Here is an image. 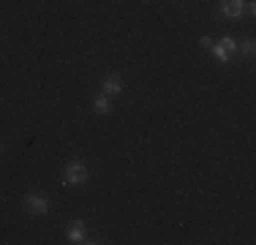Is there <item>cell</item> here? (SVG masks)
Segmentation results:
<instances>
[{"instance_id":"6da1fadb","label":"cell","mask_w":256,"mask_h":245,"mask_svg":"<svg viewBox=\"0 0 256 245\" xmlns=\"http://www.w3.org/2000/svg\"><path fill=\"white\" fill-rule=\"evenodd\" d=\"M88 177H90V172L82 161H71L68 166L63 169V180L68 182V186H82V182H88Z\"/></svg>"},{"instance_id":"7a4b0ae2","label":"cell","mask_w":256,"mask_h":245,"mask_svg":"<svg viewBox=\"0 0 256 245\" xmlns=\"http://www.w3.org/2000/svg\"><path fill=\"white\" fill-rule=\"evenodd\" d=\"M25 207L33 212V216H44V212H50V202H46V196L38 194V191H30L25 196Z\"/></svg>"},{"instance_id":"3957f363","label":"cell","mask_w":256,"mask_h":245,"mask_svg":"<svg viewBox=\"0 0 256 245\" xmlns=\"http://www.w3.org/2000/svg\"><path fill=\"white\" fill-rule=\"evenodd\" d=\"M246 14V0H224L221 3V16L226 20H240Z\"/></svg>"},{"instance_id":"277c9868","label":"cell","mask_w":256,"mask_h":245,"mask_svg":"<svg viewBox=\"0 0 256 245\" xmlns=\"http://www.w3.org/2000/svg\"><path fill=\"white\" fill-rule=\"evenodd\" d=\"M66 240L74 242V245L93 242V240H88V232H84V224H82V220H74V224H68V229H66Z\"/></svg>"},{"instance_id":"5b68a950","label":"cell","mask_w":256,"mask_h":245,"mask_svg":"<svg viewBox=\"0 0 256 245\" xmlns=\"http://www.w3.org/2000/svg\"><path fill=\"white\" fill-rule=\"evenodd\" d=\"M101 90H104V96H118L120 90H123V82H120L118 76H106L101 84Z\"/></svg>"},{"instance_id":"8992f818","label":"cell","mask_w":256,"mask_h":245,"mask_svg":"<svg viewBox=\"0 0 256 245\" xmlns=\"http://www.w3.org/2000/svg\"><path fill=\"white\" fill-rule=\"evenodd\" d=\"M93 106H96V112H98V114H109V112H112V101H109V96H98Z\"/></svg>"},{"instance_id":"52a82bcc","label":"cell","mask_w":256,"mask_h":245,"mask_svg":"<svg viewBox=\"0 0 256 245\" xmlns=\"http://www.w3.org/2000/svg\"><path fill=\"white\" fill-rule=\"evenodd\" d=\"M210 52L212 54H216V58L218 60H221V63H229V58H232V54L226 52V49H224L221 44H218V41H212V46H210Z\"/></svg>"},{"instance_id":"ba28073f","label":"cell","mask_w":256,"mask_h":245,"mask_svg":"<svg viewBox=\"0 0 256 245\" xmlns=\"http://www.w3.org/2000/svg\"><path fill=\"white\" fill-rule=\"evenodd\" d=\"M218 44H221L224 49H226L229 54H232V52H237V38H234V36H224V38L218 41Z\"/></svg>"},{"instance_id":"9c48e42d","label":"cell","mask_w":256,"mask_h":245,"mask_svg":"<svg viewBox=\"0 0 256 245\" xmlns=\"http://www.w3.org/2000/svg\"><path fill=\"white\" fill-rule=\"evenodd\" d=\"M237 49H242V54H248V58H251L254 49H256V44H254V38H246L242 44H237Z\"/></svg>"},{"instance_id":"30bf717a","label":"cell","mask_w":256,"mask_h":245,"mask_svg":"<svg viewBox=\"0 0 256 245\" xmlns=\"http://www.w3.org/2000/svg\"><path fill=\"white\" fill-rule=\"evenodd\" d=\"M199 44H202L204 49H210L212 46V38H210V36H202V38H199Z\"/></svg>"}]
</instances>
